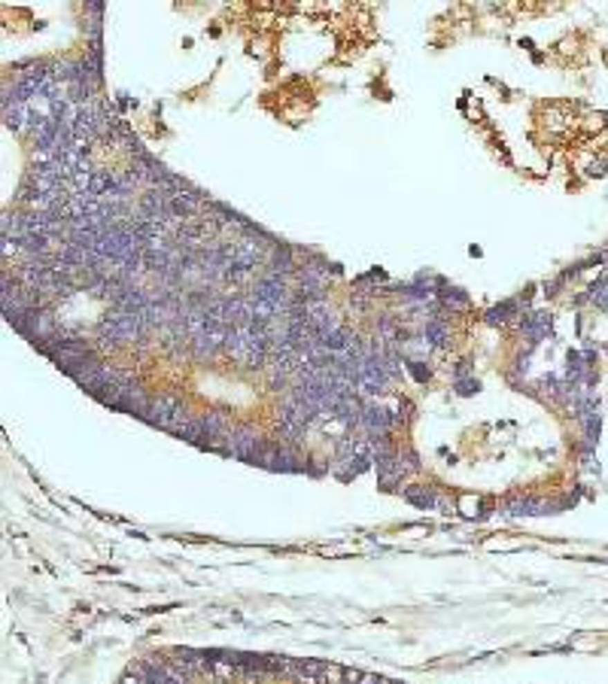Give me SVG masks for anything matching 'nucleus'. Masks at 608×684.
Returning <instances> with one entry per match:
<instances>
[{
	"instance_id": "4",
	"label": "nucleus",
	"mask_w": 608,
	"mask_h": 684,
	"mask_svg": "<svg viewBox=\"0 0 608 684\" xmlns=\"http://www.w3.org/2000/svg\"><path fill=\"white\" fill-rule=\"evenodd\" d=\"M508 311H511V304H505V307H492V311L487 313V322H490V326H505Z\"/></svg>"
},
{
	"instance_id": "1",
	"label": "nucleus",
	"mask_w": 608,
	"mask_h": 684,
	"mask_svg": "<svg viewBox=\"0 0 608 684\" xmlns=\"http://www.w3.org/2000/svg\"><path fill=\"white\" fill-rule=\"evenodd\" d=\"M119 684H402L374 672L277 654L171 648L131 663Z\"/></svg>"
},
{
	"instance_id": "5",
	"label": "nucleus",
	"mask_w": 608,
	"mask_h": 684,
	"mask_svg": "<svg viewBox=\"0 0 608 684\" xmlns=\"http://www.w3.org/2000/svg\"><path fill=\"white\" fill-rule=\"evenodd\" d=\"M368 304H371V302H368V295H362V292H356V295L350 298V307H356V313H365Z\"/></svg>"
},
{
	"instance_id": "2",
	"label": "nucleus",
	"mask_w": 608,
	"mask_h": 684,
	"mask_svg": "<svg viewBox=\"0 0 608 684\" xmlns=\"http://www.w3.org/2000/svg\"><path fill=\"white\" fill-rule=\"evenodd\" d=\"M448 338H450V332H448V322L444 320H429L426 326H423V341H426L429 347H444Z\"/></svg>"
},
{
	"instance_id": "3",
	"label": "nucleus",
	"mask_w": 608,
	"mask_h": 684,
	"mask_svg": "<svg viewBox=\"0 0 608 684\" xmlns=\"http://www.w3.org/2000/svg\"><path fill=\"white\" fill-rule=\"evenodd\" d=\"M441 302L448 304V307H457V311H463V307L468 304V302H466V292H459V289H448V292H444Z\"/></svg>"
}]
</instances>
